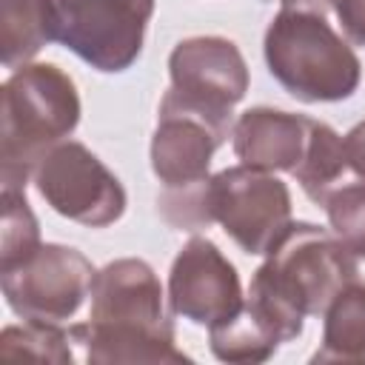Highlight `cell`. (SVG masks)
Returning <instances> with one entry per match:
<instances>
[{
	"label": "cell",
	"mask_w": 365,
	"mask_h": 365,
	"mask_svg": "<svg viewBox=\"0 0 365 365\" xmlns=\"http://www.w3.org/2000/svg\"><path fill=\"white\" fill-rule=\"evenodd\" d=\"M74 348L91 365L191 362L174 342L160 277L145 259L123 257L94 274L88 322L71 325Z\"/></svg>",
	"instance_id": "cell-1"
},
{
	"label": "cell",
	"mask_w": 365,
	"mask_h": 365,
	"mask_svg": "<svg viewBox=\"0 0 365 365\" xmlns=\"http://www.w3.org/2000/svg\"><path fill=\"white\" fill-rule=\"evenodd\" d=\"M348 282L351 254L339 240L314 222L291 220L254 271L248 299L279 325L285 342H294L305 317H322Z\"/></svg>",
	"instance_id": "cell-2"
},
{
	"label": "cell",
	"mask_w": 365,
	"mask_h": 365,
	"mask_svg": "<svg viewBox=\"0 0 365 365\" xmlns=\"http://www.w3.org/2000/svg\"><path fill=\"white\" fill-rule=\"evenodd\" d=\"M231 131L234 117L205 111L174 88L163 94L151 137V171L163 182L157 208L168 225L197 231L214 222L205 202L208 165Z\"/></svg>",
	"instance_id": "cell-3"
},
{
	"label": "cell",
	"mask_w": 365,
	"mask_h": 365,
	"mask_svg": "<svg viewBox=\"0 0 365 365\" xmlns=\"http://www.w3.org/2000/svg\"><path fill=\"white\" fill-rule=\"evenodd\" d=\"M0 114L3 191H26L40 160L74 134L80 123V94L60 66L26 63L3 83Z\"/></svg>",
	"instance_id": "cell-4"
},
{
	"label": "cell",
	"mask_w": 365,
	"mask_h": 365,
	"mask_svg": "<svg viewBox=\"0 0 365 365\" xmlns=\"http://www.w3.org/2000/svg\"><path fill=\"white\" fill-rule=\"evenodd\" d=\"M262 54L271 77L299 103L348 100L362 80V63L325 14L282 6L265 29Z\"/></svg>",
	"instance_id": "cell-5"
},
{
	"label": "cell",
	"mask_w": 365,
	"mask_h": 365,
	"mask_svg": "<svg viewBox=\"0 0 365 365\" xmlns=\"http://www.w3.org/2000/svg\"><path fill=\"white\" fill-rule=\"evenodd\" d=\"M208 214L245 251L265 254L291 225V191L274 171L231 165L208 177Z\"/></svg>",
	"instance_id": "cell-6"
},
{
	"label": "cell",
	"mask_w": 365,
	"mask_h": 365,
	"mask_svg": "<svg viewBox=\"0 0 365 365\" xmlns=\"http://www.w3.org/2000/svg\"><path fill=\"white\" fill-rule=\"evenodd\" d=\"M60 43L103 74H120L137 63L154 0H54Z\"/></svg>",
	"instance_id": "cell-7"
},
{
	"label": "cell",
	"mask_w": 365,
	"mask_h": 365,
	"mask_svg": "<svg viewBox=\"0 0 365 365\" xmlns=\"http://www.w3.org/2000/svg\"><path fill=\"white\" fill-rule=\"evenodd\" d=\"M31 180L60 217L86 228H108L125 214L123 182L77 140L54 145L40 160Z\"/></svg>",
	"instance_id": "cell-8"
},
{
	"label": "cell",
	"mask_w": 365,
	"mask_h": 365,
	"mask_svg": "<svg viewBox=\"0 0 365 365\" xmlns=\"http://www.w3.org/2000/svg\"><path fill=\"white\" fill-rule=\"evenodd\" d=\"M94 274L83 251L43 242L31 257L0 271V288L17 317L63 325L83 308L86 297H91Z\"/></svg>",
	"instance_id": "cell-9"
},
{
	"label": "cell",
	"mask_w": 365,
	"mask_h": 365,
	"mask_svg": "<svg viewBox=\"0 0 365 365\" xmlns=\"http://www.w3.org/2000/svg\"><path fill=\"white\" fill-rule=\"evenodd\" d=\"M242 302L245 297L234 262L208 237H191L168 271L171 314L211 328L234 317Z\"/></svg>",
	"instance_id": "cell-10"
},
{
	"label": "cell",
	"mask_w": 365,
	"mask_h": 365,
	"mask_svg": "<svg viewBox=\"0 0 365 365\" xmlns=\"http://www.w3.org/2000/svg\"><path fill=\"white\" fill-rule=\"evenodd\" d=\"M171 88L188 103L231 117L248 91V66L228 37L200 34L180 40L168 57Z\"/></svg>",
	"instance_id": "cell-11"
},
{
	"label": "cell",
	"mask_w": 365,
	"mask_h": 365,
	"mask_svg": "<svg viewBox=\"0 0 365 365\" xmlns=\"http://www.w3.org/2000/svg\"><path fill=\"white\" fill-rule=\"evenodd\" d=\"M311 117L257 106L237 117L231 131L234 154L242 165L262 171H288L299 163L308 143Z\"/></svg>",
	"instance_id": "cell-12"
},
{
	"label": "cell",
	"mask_w": 365,
	"mask_h": 365,
	"mask_svg": "<svg viewBox=\"0 0 365 365\" xmlns=\"http://www.w3.org/2000/svg\"><path fill=\"white\" fill-rule=\"evenodd\" d=\"M60 40V17L54 0H0V63L20 68L31 63L43 46Z\"/></svg>",
	"instance_id": "cell-13"
},
{
	"label": "cell",
	"mask_w": 365,
	"mask_h": 365,
	"mask_svg": "<svg viewBox=\"0 0 365 365\" xmlns=\"http://www.w3.org/2000/svg\"><path fill=\"white\" fill-rule=\"evenodd\" d=\"M291 177L299 182L305 197L317 205H325L334 191L359 180L351 168L345 140L328 123H319V120H311L305 151L299 163L291 168Z\"/></svg>",
	"instance_id": "cell-14"
},
{
	"label": "cell",
	"mask_w": 365,
	"mask_h": 365,
	"mask_svg": "<svg viewBox=\"0 0 365 365\" xmlns=\"http://www.w3.org/2000/svg\"><path fill=\"white\" fill-rule=\"evenodd\" d=\"M282 342L285 339L279 325L248 297L234 317L208 328L211 354L222 362H237V365L265 362L277 354Z\"/></svg>",
	"instance_id": "cell-15"
},
{
	"label": "cell",
	"mask_w": 365,
	"mask_h": 365,
	"mask_svg": "<svg viewBox=\"0 0 365 365\" xmlns=\"http://www.w3.org/2000/svg\"><path fill=\"white\" fill-rule=\"evenodd\" d=\"M314 362H365V285L348 282L322 314Z\"/></svg>",
	"instance_id": "cell-16"
},
{
	"label": "cell",
	"mask_w": 365,
	"mask_h": 365,
	"mask_svg": "<svg viewBox=\"0 0 365 365\" xmlns=\"http://www.w3.org/2000/svg\"><path fill=\"white\" fill-rule=\"evenodd\" d=\"M74 339L60 322L23 319L0 334V354L6 359H40V362H74Z\"/></svg>",
	"instance_id": "cell-17"
},
{
	"label": "cell",
	"mask_w": 365,
	"mask_h": 365,
	"mask_svg": "<svg viewBox=\"0 0 365 365\" xmlns=\"http://www.w3.org/2000/svg\"><path fill=\"white\" fill-rule=\"evenodd\" d=\"M40 225L26 202V191H3V228H0V271L23 262L40 248Z\"/></svg>",
	"instance_id": "cell-18"
},
{
	"label": "cell",
	"mask_w": 365,
	"mask_h": 365,
	"mask_svg": "<svg viewBox=\"0 0 365 365\" xmlns=\"http://www.w3.org/2000/svg\"><path fill=\"white\" fill-rule=\"evenodd\" d=\"M328 214L331 234L351 257H365V182H348L328 197L322 205Z\"/></svg>",
	"instance_id": "cell-19"
},
{
	"label": "cell",
	"mask_w": 365,
	"mask_h": 365,
	"mask_svg": "<svg viewBox=\"0 0 365 365\" xmlns=\"http://www.w3.org/2000/svg\"><path fill=\"white\" fill-rule=\"evenodd\" d=\"M345 31V40L365 48V0H334L331 9Z\"/></svg>",
	"instance_id": "cell-20"
},
{
	"label": "cell",
	"mask_w": 365,
	"mask_h": 365,
	"mask_svg": "<svg viewBox=\"0 0 365 365\" xmlns=\"http://www.w3.org/2000/svg\"><path fill=\"white\" fill-rule=\"evenodd\" d=\"M342 140H345V151H348V160H351L354 174L365 182V120L356 123Z\"/></svg>",
	"instance_id": "cell-21"
},
{
	"label": "cell",
	"mask_w": 365,
	"mask_h": 365,
	"mask_svg": "<svg viewBox=\"0 0 365 365\" xmlns=\"http://www.w3.org/2000/svg\"><path fill=\"white\" fill-rule=\"evenodd\" d=\"M282 6H291V9H305V11H317V14H325L334 9V0H279Z\"/></svg>",
	"instance_id": "cell-22"
},
{
	"label": "cell",
	"mask_w": 365,
	"mask_h": 365,
	"mask_svg": "<svg viewBox=\"0 0 365 365\" xmlns=\"http://www.w3.org/2000/svg\"><path fill=\"white\" fill-rule=\"evenodd\" d=\"M351 282L365 285V257H351Z\"/></svg>",
	"instance_id": "cell-23"
}]
</instances>
